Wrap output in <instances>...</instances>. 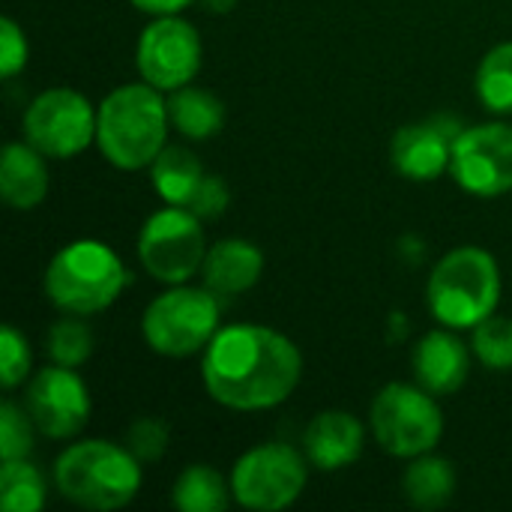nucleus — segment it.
<instances>
[{
    "label": "nucleus",
    "mask_w": 512,
    "mask_h": 512,
    "mask_svg": "<svg viewBox=\"0 0 512 512\" xmlns=\"http://www.w3.org/2000/svg\"><path fill=\"white\" fill-rule=\"evenodd\" d=\"M201 36L195 24H189L180 15H159L153 18L135 45V66L141 81L153 84L162 93H174L186 84L201 69Z\"/></svg>",
    "instance_id": "11"
},
{
    "label": "nucleus",
    "mask_w": 512,
    "mask_h": 512,
    "mask_svg": "<svg viewBox=\"0 0 512 512\" xmlns=\"http://www.w3.org/2000/svg\"><path fill=\"white\" fill-rule=\"evenodd\" d=\"M201 6L213 15H228L237 6V0H201Z\"/></svg>",
    "instance_id": "33"
},
{
    "label": "nucleus",
    "mask_w": 512,
    "mask_h": 512,
    "mask_svg": "<svg viewBox=\"0 0 512 512\" xmlns=\"http://www.w3.org/2000/svg\"><path fill=\"white\" fill-rule=\"evenodd\" d=\"M24 408L36 423V432L51 441L75 438L90 420V393L81 375L69 366H45L39 369L24 393Z\"/></svg>",
    "instance_id": "13"
},
{
    "label": "nucleus",
    "mask_w": 512,
    "mask_h": 512,
    "mask_svg": "<svg viewBox=\"0 0 512 512\" xmlns=\"http://www.w3.org/2000/svg\"><path fill=\"white\" fill-rule=\"evenodd\" d=\"M141 462L114 441H78L54 462V486L60 498L81 510H123L141 489Z\"/></svg>",
    "instance_id": "3"
},
{
    "label": "nucleus",
    "mask_w": 512,
    "mask_h": 512,
    "mask_svg": "<svg viewBox=\"0 0 512 512\" xmlns=\"http://www.w3.org/2000/svg\"><path fill=\"white\" fill-rule=\"evenodd\" d=\"M402 495L417 510H441L456 495V471L447 459L423 453L402 474Z\"/></svg>",
    "instance_id": "20"
},
{
    "label": "nucleus",
    "mask_w": 512,
    "mask_h": 512,
    "mask_svg": "<svg viewBox=\"0 0 512 512\" xmlns=\"http://www.w3.org/2000/svg\"><path fill=\"white\" fill-rule=\"evenodd\" d=\"M27 375H30V345L12 324H3V330H0V381L6 390H15L18 384H24Z\"/></svg>",
    "instance_id": "29"
},
{
    "label": "nucleus",
    "mask_w": 512,
    "mask_h": 512,
    "mask_svg": "<svg viewBox=\"0 0 512 512\" xmlns=\"http://www.w3.org/2000/svg\"><path fill=\"white\" fill-rule=\"evenodd\" d=\"M129 273L120 255L99 240L66 243L45 267V297L63 315L105 312L126 288Z\"/></svg>",
    "instance_id": "5"
},
{
    "label": "nucleus",
    "mask_w": 512,
    "mask_h": 512,
    "mask_svg": "<svg viewBox=\"0 0 512 512\" xmlns=\"http://www.w3.org/2000/svg\"><path fill=\"white\" fill-rule=\"evenodd\" d=\"M48 165L45 156L27 144V141H12L3 147L0 156V198L12 210H33L45 201L48 195Z\"/></svg>",
    "instance_id": "18"
},
{
    "label": "nucleus",
    "mask_w": 512,
    "mask_h": 512,
    "mask_svg": "<svg viewBox=\"0 0 512 512\" xmlns=\"http://www.w3.org/2000/svg\"><path fill=\"white\" fill-rule=\"evenodd\" d=\"M228 201H231V192H228V183L216 174H207L195 192V198L189 201V210L198 216V219H219L225 210H228Z\"/></svg>",
    "instance_id": "31"
},
{
    "label": "nucleus",
    "mask_w": 512,
    "mask_h": 512,
    "mask_svg": "<svg viewBox=\"0 0 512 512\" xmlns=\"http://www.w3.org/2000/svg\"><path fill=\"white\" fill-rule=\"evenodd\" d=\"M168 117H171V126L183 138L204 141V138H213L222 129V123H225V105L210 90H201V87L186 84V87H180V90L171 93V99H168Z\"/></svg>",
    "instance_id": "21"
},
{
    "label": "nucleus",
    "mask_w": 512,
    "mask_h": 512,
    "mask_svg": "<svg viewBox=\"0 0 512 512\" xmlns=\"http://www.w3.org/2000/svg\"><path fill=\"white\" fill-rule=\"evenodd\" d=\"M303 357L279 330L231 324L204 348L201 381L213 402L231 411H267L282 405L300 384Z\"/></svg>",
    "instance_id": "1"
},
{
    "label": "nucleus",
    "mask_w": 512,
    "mask_h": 512,
    "mask_svg": "<svg viewBox=\"0 0 512 512\" xmlns=\"http://www.w3.org/2000/svg\"><path fill=\"white\" fill-rule=\"evenodd\" d=\"M474 357L492 369V372H510L512 369V318L492 315L483 324L474 327L471 339Z\"/></svg>",
    "instance_id": "26"
},
{
    "label": "nucleus",
    "mask_w": 512,
    "mask_h": 512,
    "mask_svg": "<svg viewBox=\"0 0 512 512\" xmlns=\"http://www.w3.org/2000/svg\"><path fill=\"white\" fill-rule=\"evenodd\" d=\"M45 354L51 357V363L69 366V369H78V366H84L90 360V354H93V333L81 321V315H66V318H60V321H54L48 327Z\"/></svg>",
    "instance_id": "25"
},
{
    "label": "nucleus",
    "mask_w": 512,
    "mask_h": 512,
    "mask_svg": "<svg viewBox=\"0 0 512 512\" xmlns=\"http://www.w3.org/2000/svg\"><path fill=\"white\" fill-rule=\"evenodd\" d=\"M171 501L180 512H225L234 501L231 483L210 465H189L180 471L171 489Z\"/></svg>",
    "instance_id": "22"
},
{
    "label": "nucleus",
    "mask_w": 512,
    "mask_h": 512,
    "mask_svg": "<svg viewBox=\"0 0 512 512\" xmlns=\"http://www.w3.org/2000/svg\"><path fill=\"white\" fill-rule=\"evenodd\" d=\"M462 129L450 117H429L420 123L402 126L390 141V162L393 168L414 183L438 180L450 171L453 141Z\"/></svg>",
    "instance_id": "14"
},
{
    "label": "nucleus",
    "mask_w": 512,
    "mask_h": 512,
    "mask_svg": "<svg viewBox=\"0 0 512 512\" xmlns=\"http://www.w3.org/2000/svg\"><path fill=\"white\" fill-rule=\"evenodd\" d=\"M171 444V432L156 417H138L126 432V447L141 465H156Z\"/></svg>",
    "instance_id": "28"
},
{
    "label": "nucleus",
    "mask_w": 512,
    "mask_h": 512,
    "mask_svg": "<svg viewBox=\"0 0 512 512\" xmlns=\"http://www.w3.org/2000/svg\"><path fill=\"white\" fill-rule=\"evenodd\" d=\"M219 297L210 288L171 285L153 297L141 318L144 342L162 357H192L219 333Z\"/></svg>",
    "instance_id": "6"
},
{
    "label": "nucleus",
    "mask_w": 512,
    "mask_h": 512,
    "mask_svg": "<svg viewBox=\"0 0 512 512\" xmlns=\"http://www.w3.org/2000/svg\"><path fill=\"white\" fill-rule=\"evenodd\" d=\"M309 480L306 453L288 444H261L246 450L231 468V495L240 507L279 512L291 507Z\"/></svg>",
    "instance_id": "8"
},
{
    "label": "nucleus",
    "mask_w": 512,
    "mask_h": 512,
    "mask_svg": "<svg viewBox=\"0 0 512 512\" xmlns=\"http://www.w3.org/2000/svg\"><path fill=\"white\" fill-rule=\"evenodd\" d=\"M27 36L18 27L15 18H3L0 21V75L3 78H15L24 66H27Z\"/></svg>",
    "instance_id": "30"
},
{
    "label": "nucleus",
    "mask_w": 512,
    "mask_h": 512,
    "mask_svg": "<svg viewBox=\"0 0 512 512\" xmlns=\"http://www.w3.org/2000/svg\"><path fill=\"white\" fill-rule=\"evenodd\" d=\"M369 423L378 447L396 459H417L432 453L444 435V417L435 396L420 384L402 381L378 390L369 408Z\"/></svg>",
    "instance_id": "7"
},
{
    "label": "nucleus",
    "mask_w": 512,
    "mask_h": 512,
    "mask_svg": "<svg viewBox=\"0 0 512 512\" xmlns=\"http://www.w3.org/2000/svg\"><path fill=\"white\" fill-rule=\"evenodd\" d=\"M45 504V480L27 459H9L0 468V507L6 512H39Z\"/></svg>",
    "instance_id": "23"
},
{
    "label": "nucleus",
    "mask_w": 512,
    "mask_h": 512,
    "mask_svg": "<svg viewBox=\"0 0 512 512\" xmlns=\"http://www.w3.org/2000/svg\"><path fill=\"white\" fill-rule=\"evenodd\" d=\"M21 129L45 159H72L96 141V111L84 93L51 87L27 105Z\"/></svg>",
    "instance_id": "10"
},
{
    "label": "nucleus",
    "mask_w": 512,
    "mask_h": 512,
    "mask_svg": "<svg viewBox=\"0 0 512 512\" xmlns=\"http://www.w3.org/2000/svg\"><path fill=\"white\" fill-rule=\"evenodd\" d=\"M366 432L351 411H321L303 435V453L318 471H342L363 456Z\"/></svg>",
    "instance_id": "15"
},
{
    "label": "nucleus",
    "mask_w": 512,
    "mask_h": 512,
    "mask_svg": "<svg viewBox=\"0 0 512 512\" xmlns=\"http://www.w3.org/2000/svg\"><path fill=\"white\" fill-rule=\"evenodd\" d=\"M33 429L27 408H18L15 402H3L0 408V456L9 459H27L33 450Z\"/></svg>",
    "instance_id": "27"
},
{
    "label": "nucleus",
    "mask_w": 512,
    "mask_h": 512,
    "mask_svg": "<svg viewBox=\"0 0 512 512\" xmlns=\"http://www.w3.org/2000/svg\"><path fill=\"white\" fill-rule=\"evenodd\" d=\"M168 102L147 81L111 90L96 108L99 153L120 171H141L168 144Z\"/></svg>",
    "instance_id": "2"
},
{
    "label": "nucleus",
    "mask_w": 512,
    "mask_h": 512,
    "mask_svg": "<svg viewBox=\"0 0 512 512\" xmlns=\"http://www.w3.org/2000/svg\"><path fill=\"white\" fill-rule=\"evenodd\" d=\"M477 96L492 114H512V42L495 45L480 60Z\"/></svg>",
    "instance_id": "24"
},
{
    "label": "nucleus",
    "mask_w": 512,
    "mask_h": 512,
    "mask_svg": "<svg viewBox=\"0 0 512 512\" xmlns=\"http://www.w3.org/2000/svg\"><path fill=\"white\" fill-rule=\"evenodd\" d=\"M261 273H264V252L255 243L240 240V237H228V240L207 246V255L201 264V282L219 300L237 297L255 288Z\"/></svg>",
    "instance_id": "17"
},
{
    "label": "nucleus",
    "mask_w": 512,
    "mask_h": 512,
    "mask_svg": "<svg viewBox=\"0 0 512 512\" xmlns=\"http://www.w3.org/2000/svg\"><path fill=\"white\" fill-rule=\"evenodd\" d=\"M204 177L207 174H204L201 159L192 150L177 147V144H165V150L150 165V180H153L156 195L165 204H177V207H189Z\"/></svg>",
    "instance_id": "19"
},
{
    "label": "nucleus",
    "mask_w": 512,
    "mask_h": 512,
    "mask_svg": "<svg viewBox=\"0 0 512 512\" xmlns=\"http://www.w3.org/2000/svg\"><path fill=\"white\" fill-rule=\"evenodd\" d=\"M204 219H198L189 207L168 204L156 210L138 234V261L141 267L165 285H186L195 273H201L207 240Z\"/></svg>",
    "instance_id": "9"
},
{
    "label": "nucleus",
    "mask_w": 512,
    "mask_h": 512,
    "mask_svg": "<svg viewBox=\"0 0 512 512\" xmlns=\"http://www.w3.org/2000/svg\"><path fill=\"white\" fill-rule=\"evenodd\" d=\"M501 300V270L480 246L450 249L432 270L426 303L435 321L450 330H474L495 315Z\"/></svg>",
    "instance_id": "4"
},
{
    "label": "nucleus",
    "mask_w": 512,
    "mask_h": 512,
    "mask_svg": "<svg viewBox=\"0 0 512 512\" xmlns=\"http://www.w3.org/2000/svg\"><path fill=\"white\" fill-rule=\"evenodd\" d=\"M471 354L459 336L447 330L426 333L414 348V378L432 396H453L465 387Z\"/></svg>",
    "instance_id": "16"
},
{
    "label": "nucleus",
    "mask_w": 512,
    "mask_h": 512,
    "mask_svg": "<svg viewBox=\"0 0 512 512\" xmlns=\"http://www.w3.org/2000/svg\"><path fill=\"white\" fill-rule=\"evenodd\" d=\"M138 12H144V15H153V18H159V15H180L189 3H195V0H129Z\"/></svg>",
    "instance_id": "32"
},
{
    "label": "nucleus",
    "mask_w": 512,
    "mask_h": 512,
    "mask_svg": "<svg viewBox=\"0 0 512 512\" xmlns=\"http://www.w3.org/2000/svg\"><path fill=\"white\" fill-rule=\"evenodd\" d=\"M453 180L477 198H498L512 192V126L480 123L468 126L453 141Z\"/></svg>",
    "instance_id": "12"
}]
</instances>
